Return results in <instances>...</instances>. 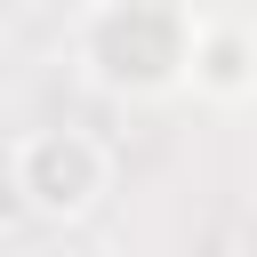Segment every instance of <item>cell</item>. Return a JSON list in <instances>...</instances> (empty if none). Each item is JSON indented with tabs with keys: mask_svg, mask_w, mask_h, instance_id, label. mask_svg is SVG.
<instances>
[{
	"mask_svg": "<svg viewBox=\"0 0 257 257\" xmlns=\"http://www.w3.org/2000/svg\"><path fill=\"white\" fill-rule=\"evenodd\" d=\"M80 64L96 88L112 96H169L185 88V56H193V8H80L72 16Z\"/></svg>",
	"mask_w": 257,
	"mask_h": 257,
	"instance_id": "obj_1",
	"label": "cell"
},
{
	"mask_svg": "<svg viewBox=\"0 0 257 257\" xmlns=\"http://www.w3.org/2000/svg\"><path fill=\"white\" fill-rule=\"evenodd\" d=\"M8 185H16V201H24L32 217L72 225V217H88V209L104 201L112 153H104L88 128H24V137L8 145Z\"/></svg>",
	"mask_w": 257,
	"mask_h": 257,
	"instance_id": "obj_2",
	"label": "cell"
},
{
	"mask_svg": "<svg viewBox=\"0 0 257 257\" xmlns=\"http://www.w3.org/2000/svg\"><path fill=\"white\" fill-rule=\"evenodd\" d=\"M185 88H201V96H217V104L257 96V16H209V8H193Z\"/></svg>",
	"mask_w": 257,
	"mask_h": 257,
	"instance_id": "obj_3",
	"label": "cell"
}]
</instances>
